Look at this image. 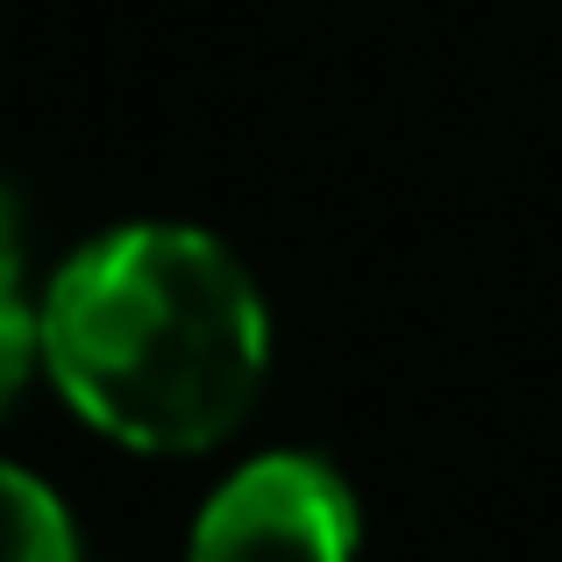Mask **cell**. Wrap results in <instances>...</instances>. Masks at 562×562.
<instances>
[{
    "label": "cell",
    "mask_w": 562,
    "mask_h": 562,
    "mask_svg": "<svg viewBox=\"0 0 562 562\" xmlns=\"http://www.w3.org/2000/svg\"><path fill=\"white\" fill-rule=\"evenodd\" d=\"M0 285H22V206L0 186Z\"/></svg>",
    "instance_id": "cell-5"
},
{
    "label": "cell",
    "mask_w": 562,
    "mask_h": 562,
    "mask_svg": "<svg viewBox=\"0 0 562 562\" xmlns=\"http://www.w3.org/2000/svg\"><path fill=\"white\" fill-rule=\"evenodd\" d=\"M36 314L57 398L136 456L228 441L271 378V306L200 221H114L86 235Z\"/></svg>",
    "instance_id": "cell-1"
},
{
    "label": "cell",
    "mask_w": 562,
    "mask_h": 562,
    "mask_svg": "<svg viewBox=\"0 0 562 562\" xmlns=\"http://www.w3.org/2000/svg\"><path fill=\"white\" fill-rule=\"evenodd\" d=\"M43 371V314L22 285H0V413Z\"/></svg>",
    "instance_id": "cell-4"
},
{
    "label": "cell",
    "mask_w": 562,
    "mask_h": 562,
    "mask_svg": "<svg viewBox=\"0 0 562 562\" xmlns=\"http://www.w3.org/2000/svg\"><path fill=\"white\" fill-rule=\"evenodd\" d=\"M357 492L328 456L263 449L206 492L186 562H357Z\"/></svg>",
    "instance_id": "cell-2"
},
{
    "label": "cell",
    "mask_w": 562,
    "mask_h": 562,
    "mask_svg": "<svg viewBox=\"0 0 562 562\" xmlns=\"http://www.w3.org/2000/svg\"><path fill=\"white\" fill-rule=\"evenodd\" d=\"M0 562H79L65 498L22 463H0Z\"/></svg>",
    "instance_id": "cell-3"
}]
</instances>
